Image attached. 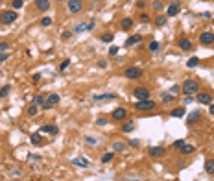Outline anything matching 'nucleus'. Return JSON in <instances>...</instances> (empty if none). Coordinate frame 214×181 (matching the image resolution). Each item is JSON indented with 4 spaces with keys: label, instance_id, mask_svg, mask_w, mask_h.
I'll return each instance as SVG.
<instances>
[{
    "label": "nucleus",
    "instance_id": "obj_1",
    "mask_svg": "<svg viewBox=\"0 0 214 181\" xmlns=\"http://www.w3.org/2000/svg\"><path fill=\"white\" fill-rule=\"evenodd\" d=\"M181 91H183V94H187V96H192L196 94L197 91H199V83L192 78H188V80L183 81V85H181Z\"/></svg>",
    "mask_w": 214,
    "mask_h": 181
},
{
    "label": "nucleus",
    "instance_id": "obj_2",
    "mask_svg": "<svg viewBox=\"0 0 214 181\" xmlns=\"http://www.w3.org/2000/svg\"><path fill=\"white\" fill-rule=\"evenodd\" d=\"M133 107H135V111H138V113H148V111H153L157 107V102L152 100V98H148V100H138Z\"/></svg>",
    "mask_w": 214,
    "mask_h": 181
},
{
    "label": "nucleus",
    "instance_id": "obj_3",
    "mask_svg": "<svg viewBox=\"0 0 214 181\" xmlns=\"http://www.w3.org/2000/svg\"><path fill=\"white\" fill-rule=\"evenodd\" d=\"M142 68H138V67H127L124 72H122V76L124 78H127V80H138V78H142Z\"/></svg>",
    "mask_w": 214,
    "mask_h": 181
},
{
    "label": "nucleus",
    "instance_id": "obj_4",
    "mask_svg": "<svg viewBox=\"0 0 214 181\" xmlns=\"http://www.w3.org/2000/svg\"><path fill=\"white\" fill-rule=\"evenodd\" d=\"M17 11L15 9H7V11H2L0 13V22L2 24H13L15 20H17Z\"/></svg>",
    "mask_w": 214,
    "mask_h": 181
},
{
    "label": "nucleus",
    "instance_id": "obj_5",
    "mask_svg": "<svg viewBox=\"0 0 214 181\" xmlns=\"http://www.w3.org/2000/svg\"><path fill=\"white\" fill-rule=\"evenodd\" d=\"M67 6H68V11H70L72 15H79V13L83 11V8H85L83 0H68Z\"/></svg>",
    "mask_w": 214,
    "mask_h": 181
},
{
    "label": "nucleus",
    "instance_id": "obj_6",
    "mask_svg": "<svg viewBox=\"0 0 214 181\" xmlns=\"http://www.w3.org/2000/svg\"><path fill=\"white\" fill-rule=\"evenodd\" d=\"M133 96H135V100H148L150 98V89L148 87H135L133 89Z\"/></svg>",
    "mask_w": 214,
    "mask_h": 181
},
{
    "label": "nucleus",
    "instance_id": "obj_7",
    "mask_svg": "<svg viewBox=\"0 0 214 181\" xmlns=\"http://www.w3.org/2000/svg\"><path fill=\"white\" fill-rule=\"evenodd\" d=\"M196 100L199 103H203V105H211L212 103V94L207 93V91H197L196 93Z\"/></svg>",
    "mask_w": 214,
    "mask_h": 181
},
{
    "label": "nucleus",
    "instance_id": "obj_8",
    "mask_svg": "<svg viewBox=\"0 0 214 181\" xmlns=\"http://www.w3.org/2000/svg\"><path fill=\"white\" fill-rule=\"evenodd\" d=\"M199 43H201L203 46H211L214 43V32H211V30L201 32V33H199Z\"/></svg>",
    "mask_w": 214,
    "mask_h": 181
},
{
    "label": "nucleus",
    "instance_id": "obj_9",
    "mask_svg": "<svg viewBox=\"0 0 214 181\" xmlns=\"http://www.w3.org/2000/svg\"><path fill=\"white\" fill-rule=\"evenodd\" d=\"M59 102H61V96L56 94V93H52V94H48V96H46V102H44L42 109H52L54 105H57Z\"/></svg>",
    "mask_w": 214,
    "mask_h": 181
},
{
    "label": "nucleus",
    "instance_id": "obj_10",
    "mask_svg": "<svg viewBox=\"0 0 214 181\" xmlns=\"http://www.w3.org/2000/svg\"><path fill=\"white\" fill-rule=\"evenodd\" d=\"M179 11H181V2L179 0H172L170 6L166 8V17H175Z\"/></svg>",
    "mask_w": 214,
    "mask_h": 181
},
{
    "label": "nucleus",
    "instance_id": "obj_11",
    "mask_svg": "<svg viewBox=\"0 0 214 181\" xmlns=\"http://www.w3.org/2000/svg\"><path fill=\"white\" fill-rule=\"evenodd\" d=\"M126 117H127V109H126V107H117V109L113 111V115H111V118L117 120V122L126 120Z\"/></svg>",
    "mask_w": 214,
    "mask_h": 181
},
{
    "label": "nucleus",
    "instance_id": "obj_12",
    "mask_svg": "<svg viewBox=\"0 0 214 181\" xmlns=\"http://www.w3.org/2000/svg\"><path fill=\"white\" fill-rule=\"evenodd\" d=\"M177 46H179L183 52H190V50L194 48V43L188 39V37H181V39L177 41Z\"/></svg>",
    "mask_w": 214,
    "mask_h": 181
},
{
    "label": "nucleus",
    "instance_id": "obj_13",
    "mask_svg": "<svg viewBox=\"0 0 214 181\" xmlns=\"http://www.w3.org/2000/svg\"><path fill=\"white\" fill-rule=\"evenodd\" d=\"M33 4H35V9L41 13H46L50 9V0H33Z\"/></svg>",
    "mask_w": 214,
    "mask_h": 181
},
{
    "label": "nucleus",
    "instance_id": "obj_14",
    "mask_svg": "<svg viewBox=\"0 0 214 181\" xmlns=\"http://www.w3.org/2000/svg\"><path fill=\"white\" fill-rule=\"evenodd\" d=\"M150 157H155V159H159V157H162V155H166V148H162V146H153V148H150Z\"/></svg>",
    "mask_w": 214,
    "mask_h": 181
},
{
    "label": "nucleus",
    "instance_id": "obj_15",
    "mask_svg": "<svg viewBox=\"0 0 214 181\" xmlns=\"http://www.w3.org/2000/svg\"><path fill=\"white\" fill-rule=\"evenodd\" d=\"M41 133L57 135V133H59V128H57V126H54V124H44V126H41Z\"/></svg>",
    "mask_w": 214,
    "mask_h": 181
},
{
    "label": "nucleus",
    "instance_id": "obj_16",
    "mask_svg": "<svg viewBox=\"0 0 214 181\" xmlns=\"http://www.w3.org/2000/svg\"><path fill=\"white\" fill-rule=\"evenodd\" d=\"M140 41H142V35H140V33H135V35H131L129 39L124 43V46H127V48H129V46H133V44H138Z\"/></svg>",
    "mask_w": 214,
    "mask_h": 181
},
{
    "label": "nucleus",
    "instance_id": "obj_17",
    "mask_svg": "<svg viewBox=\"0 0 214 181\" xmlns=\"http://www.w3.org/2000/svg\"><path fill=\"white\" fill-rule=\"evenodd\" d=\"M199 118H201V113H199V111H192V113L187 117V124H188V126H192V124H196Z\"/></svg>",
    "mask_w": 214,
    "mask_h": 181
},
{
    "label": "nucleus",
    "instance_id": "obj_18",
    "mask_svg": "<svg viewBox=\"0 0 214 181\" xmlns=\"http://www.w3.org/2000/svg\"><path fill=\"white\" fill-rule=\"evenodd\" d=\"M135 128H137L135 120H126L122 124V131H124V133H129V131H133Z\"/></svg>",
    "mask_w": 214,
    "mask_h": 181
},
{
    "label": "nucleus",
    "instance_id": "obj_19",
    "mask_svg": "<svg viewBox=\"0 0 214 181\" xmlns=\"http://www.w3.org/2000/svg\"><path fill=\"white\" fill-rule=\"evenodd\" d=\"M179 152H181V155H192V153L196 152V146L194 144H185Z\"/></svg>",
    "mask_w": 214,
    "mask_h": 181
},
{
    "label": "nucleus",
    "instance_id": "obj_20",
    "mask_svg": "<svg viewBox=\"0 0 214 181\" xmlns=\"http://www.w3.org/2000/svg\"><path fill=\"white\" fill-rule=\"evenodd\" d=\"M126 148H127V144L122 141H117L113 142V152H117V153H122V152H126Z\"/></svg>",
    "mask_w": 214,
    "mask_h": 181
},
{
    "label": "nucleus",
    "instance_id": "obj_21",
    "mask_svg": "<svg viewBox=\"0 0 214 181\" xmlns=\"http://www.w3.org/2000/svg\"><path fill=\"white\" fill-rule=\"evenodd\" d=\"M185 113H187V109L181 105V107H175V109H172V117H175V118H181V117H185Z\"/></svg>",
    "mask_w": 214,
    "mask_h": 181
},
{
    "label": "nucleus",
    "instance_id": "obj_22",
    "mask_svg": "<svg viewBox=\"0 0 214 181\" xmlns=\"http://www.w3.org/2000/svg\"><path fill=\"white\" fill-rule=\"evenodd\" d=\"M72 164H76V166H79V168H89V159H85V157H81V159H74L72 161Z\"/></svg>",
    "mask_w": 214,
    "mask_h": 181
},
{
    "label": "nucleus",
    "instance_id": "obj_23",
    "mask_svg": "<svg viewBox=\"0 0 214 181\" xmlns=\"http://www.w3.org/2000/svg\"><path fill=\"white\" fill-rule=\"evenodd\" d=\"M117 98V94H113V93H105V94H96V96H92V100H115Z\"/></svg>",
    "mask_w": 214,
    "mask_h": 181
},
{
    "label": "nucleus",
    "instance_id": "obj_24",
    "mask_svg": "<svg viewBox=\"0 0 214 181\" xmlns=\"http://www.w3.org/2000/svg\"><path fill=\"white\" fill-rule=\"evenodd\" d=\"M113 157H115V152H105L103 155H102V164H107V163H111L113 161Z\"/></svg>",
    "mask_w": 214,
    "mask_h": 181
},
{
    "label": "nucleus",
    "instance_id": "obj_25",
    "mask_svg": "<svg viewBox=\"0 0 214 181\" xmlns=\"http://www.w3.org/2000/svg\"><path fill=\"white\" fill-rule=\"evenodd\" d=\"M26 113H28V117H35V115H37V113H39V105H37V103H33V102H32V103H30V107H28V111H26Z\"/></svg>",
    "mask_w": 214,
    "mask_h": 181
},
{
    "label": "nucleus",
    "instance_id": "obj_26",
    "mask_svg": "<svg viewBox=\"0 0 214 181\" xmlns=\"http://www.w3.org/2000/svg\"><path fill=\"white\" fill-rule=\"evenodd\" d=\"M120 26H122V30H131V28H133V19H129V17L122 19Z\"/></svg>",
    "mask_w": 214,
    "mask_h": 181
},
{
    "label": "nucleus",
    "instance_id": "obj_27",
    "mask_svg": "<svg viewBox=\"0 0 214 181\" xmlns=\"http://www.w3.org/2000/svg\"><path fill=\"white\" fill-rule=\"evenodd\" d=\"M205 172L214 176V159H207L205 161Z\"/></svg>",
    "mask_w": 214,
    "mask_h": 181
},
{
    "label": "nucleus",
    "instance_id": "obj_28",
    "mask_svg": "<svg viewBox=\"0 0 214 181\" xmlns=\"http://www.w3.org/2000/svg\"><path fill=\"white\" fill-rule=\"evenodd\" d=\"M161 102H162V103H172V102H175V96L174 94H168V93H162Z\"/></svg>",
    "mask_w": 214,
    "mask_h": 181
},
{
    "label": "nucleus",
    "instance_id": "obj_29",
    "mask_svg": "<svg viewBox=\"0 0 214 181\" xmlns=\"http://www.w3.org/2000/svg\"><path fill=\"white\" fill-rule=\"evenodd\" d=\"M199 65V58L197 56H194V58H190V59L187 61V68H196Z\"/></svg>",
    "mask_w": 214,
    "mask_h": 181
},
{
    "label": "nucleus",
    "instance_id": "obj_30",
    "mask_svg": "<svg viewBox=\"0 0 214 181\" xmlns=\"http://www.w3.org/2000/svg\"><path fill=\"white\" fill-rule=\"evenodd\" d=\"M166 20H168V17H166V15H157V19H155V26L162 28V26L166 24Z\"/></svg>",
    "mask_w": 214,
    "mask_h": 181
},
{
    "label": "nucleus",
    "instance_id": "obj_31",
    "mask_svg": "<svg viewBox=\"0 0 214 181\" xmlns=\"http://www.w3.org/2000/svg\"><path fill=\"white\" fill-rule=\"evenodd\" d=\"M33 103H37V105H41V107H42V105H44V102H46V96H44V94H37V96H35V98H33Z\"/></svg>",
    "mask_w": 214,
    "mask_h": 181
},
{
    "label": "nucleus",
    "instance_id": "obj_32",
    "mask_svg": "<svg viewBox=\"0 0 214 181\" xmlns=\"http://www.w3.org/2000/svg\"><path fill=\"white\" fill-rule=\"evenodd\" d=\"M52 24H54L52 17H42V19H41V26H42V28H48V26H52Z\"/></svg>",
    "mask_w": 214,
    "mask_h": 181
},
{
    "label": "nucleus",
    "instance_id": "obj_33",
    "mask_svg": "<svg viewBox=\"0 0 214 181\" xmlns=\"http://www.w3.org/2000/svg\"><path fill=\"white\" fill-rule=\"evenodd\" d=\"M159 48H161V44L157 41H150V44H148V50L150 52H159Z\"/></svg>",
    "mask_w": 214,
    "mask_h": 181
},
{
    "label": "nucleus",
    "instance_id": "obj_34",
    "mask_svg": "<svg viewBox=\"0 0 214 181\" xmlns=\"http://www.w3.org/2000/svg\"><path fill=\"white\" fill-rule=\"evenodd\" d=\"M9 91H11V85H4V87H0V98H6V96L9 94Z\"/></svg>",
    "mask_w": 214,
    "mask_h": 181
},
{
    "label": "nucleus",
    "instance_id": "obj_35",
    "mask_svg": "<svg viewBox=\"0 0 214 181\" xmlns=\"http://www.w3.org/2000/svg\"><path fill=\"white\" fill-rule=\"evenodd\" d=\"M30 142H32V144H41V142H42V137H41V133H33V135L30 137Z\"/></svg>",
    "mask_w": 214,
    "mask_h": 181
},
{
    "label": "nucleus",
    "instance_id": "obj_36",
    "mask_svg": "<svg viewBox=\"0 0 214 181\" xmlns=\"http://www.w3.org/2000/svg\"><path fill=\"white\" fill-rule=\"evenodd\" d=\"M185 144H187V142L183 141V139H177V141L172 142V148H174V150H181V148H183Z\"/></svg>",
    "mask_w": 214,
    "mask_h": 181
},
{
    "label": "nucleus",
    "instance_id": "obj_37",
    "mask_svg": "<svg viewBox=\"0 0 214 181\" xmlns=\"http://www.w3.org/2000/svg\"><path fill=\"white\" fill-rule=\"evenodd\" d=\"M22 6H24V0H11V8H13L15 11H17V9H20Z\"/></svg>",
    "mask_w": 214,
    "mask_h": 181
},
{
    "label": "nucleus",
    "instance_id": "obj_38",
    "mask_svg": "<svg viewBox=\"0 0 214 181\" xmlns=\"http://www.w3.org/2000/svg\"><path fill=\"white\" fill-rule=\"evenodd\" d=\"M100 39H102V43H111V41L115 39V35H113V33L109 32V33H103V35H102Z\"/></svg>",
    "mask_w": 214,
    "mask_h": 181
},
{
    "label": "nucleus",
    "instance_id": "obj_39",
    "mask_svg": "<svg viewBox=\"0 0 214 181\" xmlns=\"http://www.w3.org/2000/svg\"><path fill=\"white\" fill-rule=\"evenodd\" d=\"M85 142H87V144H91V146H96L98 139H96V137H91V135H85Z\"/></svg>",
    "mask_w": 214,
    "mask_h": 181
},
{
    "label": "nucleus",
    "instance_id": "obj_40",
    "mask_svg": "<svg viewBox=\"0 0 214 181\" xmlns=\"http://www.w3.org/2000/svg\"><path fill=\"white\" fill-rule=\"evenodd\" d=\"M68 65H70V59H65L61 65H59V72H65V70L68 68Z\"/></svg>",
    "mask_w": 214,
    "mask_h": 181
},
{
    "label": "nucleus",
    "instance_id": "obj_41",
    "mask_svg": "<svg viewBox=\"0 0 214 181\" xmlns=\"http://www.w3.org/2000/svg\"><path fill=\"white\" fill-rule=\"evenodd\" d=\"M94 26H96V22H94V20L87 22V24H85V32H92V30H94Z\"/></svg>",
    "mask_w": 214,
    "mask_h": 181
},
{
    "label": "nucleus",
    "instance_id": "obj_42",
    "mask_svg": "<svg viewBox=\"0 0 214 181\" xmlns=\"http://www.w3.org/2000/svg\"><path fill=\"white\" fill-rule=\"evenodd\" d=\"M72 32H74V33H81V32H85V24H78Z\"/></svg>",
    "mask_w": 214,
    "mask_h": 181
},
{
    "label": "nucleus",
    "instance_id": "obj_43",
    "mask_svg": "<svg viewBox=\"0 0 214 181\" xmlns=\"http://www.w3.org/2000/svg\"><path fill=\"white\" fill-rule=\"evenodd\" d=\"M72 33H74V32H63L61 37H63V41H68L70 37H72Z\"/></svg>",
    "mask_w": 214,
    "mask_h": 181
},
{
    "label": "nucleus",
    "instance_id": "obj_44",
    "mask_svg": "<svg viewBox=\"0 0 214 181\" xmlns=\"http://www.w3.org/2000/svg\"><path fill=\"white\" fill-rule=\"evenodd\" d=\"M153 9H157V11L162 9V2H161V0H155V2H153Z\"/></svg>",
    "mask_w": 214,
    "mask_h": 181
},
{
    "label": "nucleus",
    "instance_id": "obj_45",
    "mask_svg": "<svg viewBox=\"0 0 214 181\" xmlns=\"http://www.w3.org/2000/svg\"><path fill=\"white\" fill-rule=\"evenodd\" d=\"M105 124H107V118H103V117H100L96 120V126H105Z\"/></svg>",
    "mask_w": 214,
    "mask_h": 181
},
{
    "label": "nucleus",
    "instance_id": "obj_46",
    "mask_svg": "<svg viewBox=\"0 0 214 181\" xmlns=\"http://www.w3.org/2000/svg\"><path fill=\"white\" fill-rule=\"evenodd\" d=\"M7 58H9V54H7V52H0V63H4Z\"/></svg>",
    "mask_w": 214,
    "mask_h": 181
},
{
    "label": "nucleus",
    "instance_id": "obj_47",
    "mask_svg": "<svg viewBox=\"0 0 214 181\" xmlns=\"http://www.w3.org/2000/svg\"><path fill=\"white\" fill-rule=\"evenodd\" d=\"M140 20L142 22H150V15L148 13H140Z\"/></svg>",
    "mask_w": 214,
    "mask_h": 181
},
{
    "label": "nucleus",
    "instance_id": "obj_48",
    "mask_svg": "<svg viewBox=\"0 0 214 181\" xmlns=\"http://www.w3.org/2000/svg\"><path fill=\"white\" fill-rule=\"evenodd\" d=\"M7 48H9L7 43H0V52H7Z\"/></svg>",
    "mask_w": 214,
    "mask_h": 181
},
{
    "label": "nucleus",
    "instance_id": "obj_49",
    "mask_svg": "<svg viewBox=\"0 0 214 181\" xmlns=\"http://www.w3.org/2000/svg\"><path fill=\"white\" fill-rule=\"evenodd\" d=\"M98 68H107V61L100 59V61H98Z\"/></svg>",
    "mask_w": 214,
    "mask_h": 181
},
{
    "label": "nucleus",
    "instance_id": "obj_50",
    "mask_svg": "<svg viewBox=\"0 0 214 181\" xmlns=\"http://www.w3.org/2000/svg\"><path fill=\"white\" fill-rule=\"evenodd\" d=\"M39 80H41V74H39V72H35V74L32 76V81H33V83H37Z\"/></svg>",
    "mask_w": 214,
    "mask_h": 181
},
{
    "label": "nucleus",
    "instance_id": "obj_51",
    "mask_svg": "<svg viewBox=\"0 0 214 181\" xmlns=\"http://www.w3.org/2000/svg\"><path fill=\"white\" fill-rule=\"evenodd\" d=\"M109 54H111V56H117V54H118V46H111Z\"/></svg>",
    "mask_w": 214,
    "mask_h": 181
},
{
    "label": "nucleus",
    "instance_id": "obj_52",
    "mask_svg": "<svg viewBox=\"0 0 214 181\" xmlns=\"http://www.w3.org/2000/svg\"><path fill=\"white\" fill-rule=\"evenodd\" d=\"M129 146H133V148H138V141H137V139H131V141H129Z\"/></svg>",
    "mask_w": 214,
    "mask_h": 181
},
{
    "label": "nucleus",
    "instance_id": "obj_53",
    "mask_svg": "<svg viewBox=\"0 0 214 181\" xmlns=\"http://www.w3.org/2000/svg\"><path fill=\"white\" fill-rule=\"evenodd\" d=\"M144 6H146V2H144V0H138V2H137V8H138V9H142Z\"/></svg>",
    "mask_w": 214,
    "mask_h": 181
},
{
    "label": "nucleus",
    "instance_id": "obj_54",
    "mask_svg": "<svg viewBox=\"0 0 214 181\" xmlns=\"http://www.w3.org/2000/svg\"><path fill=\"white\" fill-rule=\"evenodd\" d=\"M201 17H203V19H212V13H209V11H205V13H201Z\"/></svg>",
    "mask_w": 214,
    "mask_h": 181
},
{
    "label": "nucleus",
    "instance_id": "obj_55",
    "mask_svg": "<svg viewBox=\"0 0 214 181\" xmlns=\"http://www.w3.org/2000/svg\"><path fill=\"white\" fill-rule=\"evenodd\" d=\"M209 115H211V117H214V103H211V105H209Z\"/></svg>",
    "mask_w": 214,
    "mask_h": 181
},
{
    "label": "nucleus",
    "instance_id": "obj_56",
    "mask_svg": "<svg viewBox=\"0 0 214 181\" xmlns=\"http://www.w3.org/2000/svg\"><path fill=\"white\" fill-rule=\"evenodd\" d=\"M170 91H172V94H175V93H179V85H174V87H172Z\"/></svg>",
    "mask_w": 214,
    "mask_h": 181
},
{
    "label": "nucleus",
    "instance_id": "obj_57",
    "mask_svg": "<svg viewBox=\"0 0 214 181\" xmlns=\"http://www.w3.org/2000/svg\"><path fill=\"white\" fill-rule=\"evenodd\" d=\"M56 2H68V0H56Z\"/></svg>",
    "mask_w": 214,
    "mask_h": 181
},
{
    "label": "nucleus",
    "instance_id": "obj_58",
    "mask_svg": "<svg viewBox=\"0 0 214 181\" xmlns=\"http://www.w3.org/2000/svg\"><path fill=\"white\" fill-rule=\"evenodd\" d=\"M91 2H100V0H91Z\"/></svg>",
    "mask_w": 214,
    "mask_h": 181
}]
</instances>
